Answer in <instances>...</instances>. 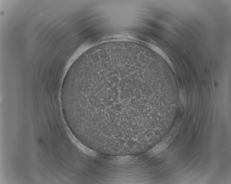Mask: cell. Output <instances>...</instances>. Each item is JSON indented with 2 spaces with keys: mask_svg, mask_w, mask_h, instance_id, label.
Segmentation results:
<instances>
[{
  "mask_svg": "<svg viewBox=\"0 0 231 184\" xmlns=\"http://www.w3.org/2000/svg\"><path fill=\"white\" fill-rule=\"evenodd\" d=\"M168 145V142L166 141H164L163 143H161L160 144L156 146L152 149V152L153 154H157L158 153L162 151L163 150L165 149L167 145Z\"/></svg>",
  "mask_w": 231,
  "mask_h": 184,
  "instance_id": "obj_1",
  "label": "cell"
}]
</instances>
